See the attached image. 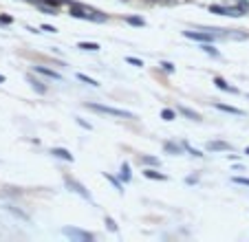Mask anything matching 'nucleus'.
<instances>
[{
  "instance_id": "f257e3e1",
  "label": "nucleus",
  "mask_w": 249,
  "mask_h": 242,
  "mask_svg": "<svg viewBox=\"0 0 249 242\" xmlns=\"http://www.w3.org/2000/svg\"><path fill=\"white\" fill-rule=\"evenodd\" d=\"M88 108L95 110V113H104L110 114V117H124V119H134L133 113L128 110H119V108H113V106H104V104H88Z\"/></svg>"
},
{
  "instance_id": "f03ea898",
  "label": "nucleus",
  "mask_w": 249,
  "mask_h": 242,
  "mask_svg": "<svg viewBox=\"0 0 249 242\" xmlns=\"http://www.w3.org/2000/svg\"><path fill=\"white\" fill-rule=\"evenodd\" d=\"M64 183H66V187H68V190H71V192H75V194H77V196H82V198H84V200H93V198H91V194H88V192H86V187L82 185V183H77L75 178H68V176H66V178H64Z\"/></svg>"
},
{
  "instance_id": "7ed1b4c3",
  "label": "nucleus",
  "mask_w": 249,
  "mask_h": 242,
  "mask_svg": "<svg viewBox=\"0 0 249 242\" xmlns=\"http://www.w3.org/2000/svg\"><path fill=\"white\" fill-rule=\"evenodd\" d=\"M62 233L64 236H71V238H77V240H93V233H88V231H82V229H75V227H64L62 229Z\"/></svg>"
},
{
  "instance_id": "20e7f679",
  "label": "nucleus",
  "mask_w": 249,
  "mask_h": 242,
  "mask_svg": "<svg viewBox=\"0 0 249 242\" xmlns=\"http://www.w3.org/2000/svg\"><path fill=\"white\" fill-rule=\"evenodd\" d=\"M183 35L185 38H190V40H199V42H212V40H216L218 35L216 33H199V31H183Z\"/></svg>"
},
{
  "instance_id": "39448f33",
  "label": "nucleus",
  "mask_w": 249,
  "mask_h": 242,
  "mask_svg": "<svg viewBox=\"0 0 249 242\" xmlns=\"http://www.w3.org/2000/svg\"><path fill=\"white\" fill-rule=\"evenodd\" d=\"M207 150H210V152H230L232 145L225 141H210L207 143Z\"/></svg>"
},
{
  "instance_id": "423d86ee",
  "label": "nucleus",
  "mask_w": 249,
  "mask_h": 242,
  "mask_svg": "<svg viewBox=\"0 0 249 242\" xmlns=\"http://www.w3.org/2000/svg\"><path fill=\"white\" fill-rule=\"evenodd\" d=\"M35 68V73H40V75H47V77H51V80H62V75H60L58 71H53V68H47V66H33Z\"/></svg>"
},
{
  "instance_id": "0eeeda50",
  "label": "nucleus",
  "mask_w": 249,
  "mask_h": 242,
  "mask_svg": "<svg viewBox=\"0 0 249 242\" xmlns=\"http://www.w3.org/2000/svg\"><path fill=\"white\" fill-rule=\"evenodd\" d=\"M51 154L53 157H58V159H62V161H71L73 163V154L68 152V150H64V147H53Z\"/></svg>"
},
{
  "instance_id": "6e6552de",
  "label": "nucleus",
  "mask_w": 249,
  "mask_h": 242,
  "mask_svg": "<svg viewBox=\"0 0 249 242\" xmlns=\"http://www.w3.org/2000/svg\"><path fill=\"white\" fill-rule=\"evenodd\" d=\"M179 113L185 114V117L192 119V121H201V114L194 113V110H190V108H185V106H179Z\"/></svg>"
},
{
  "instance_id": "1a4fd4ad",
  "label": "nucleus",
  "mask_w": 249,
  "mask_h": 242,
  "mask_svg": "<svg viewBox=\"0 0 249 242\" xmlns=\"http://www.w3.org/2000/svg\"><path fill=\"white\" fill-rule=\"evenodd\" d=\"M27 80H29V84L33 86L35 90H38L40 95H44V93H47V86H44V84H42V81H40V80H35L33 75H29V77H27Z\"/></svg>"
},
{
  "instance_id": "9d476101",
  "label": "nucleus",
  "mask_w": 249,
  "mask_h": 242,
  "mask_svg": "<svg viewBox=\"0 0 249 242\" xmlns=\"http://www.w3.org/2000/svg\"><path fill=\"white\" fill-rule=\"evenodd\" d=\"M214 84L218 86L220 90H227V93H236V88H234V86H230L225 80H223V77H214Z\"/></svg>"
},
{
  "instance_id": "9b49d317",
  "label": "nucleus",
  "mask_w": 249,
  "mask_h": 242,
  "mask_svg": "<svg viewBox=\"0 0 249 242\" xmlns=\"http://www.w3.org/2000/svg\"><path fill=\"white\" fill-rule=\"evenodd\" d=\"M144 174L148 176V178H152V180H166L168 178L166 174H161V172H157V170H144Z\"/></svg>"
},
{
  "instance_id": "f8f14e48",
  "label": "nucleus",
  "mask_w": 249,
  "mask_h": 242,
  "mask_svg": "<svg viewBox=\"0 0 249 242\" xmlns=\"http://www.w3.org/2000/svg\"><path fill=\"white\" fill-rule=\"evenodd\" d=\"M216 108L223 110V113H230V114H243L240 108H234V106H225V104H216Z\"/></svg>"
},
{
  "instance_id": "ddd939ff",
  "label": "nucleus",
  "mask_w": 249,
  "mask_h": 242,
  "mask_svg": "<svg viewBox=\"0 0 249 242\" xmlns=\"http://www.w3.org/2000/svg\"><path fill=\"white\" fill-rule=\"evenodd\" d=\"M77 47H80L82 51H100V44H95V42H80Z\"/></svg>"
},
{
  "instance_id": "4468645a",
  "label": "nucleus",
  "mask_w": 249,
  "mask_h": 242,
  "mask_svg": "<svg viewBox=\"0 0 249 242\" xmlns=\"http://www.w3.org/2000/svg\"><path fill=\"white\" fill-rule=\"evenodd\" d=\"M77 80H80V81H84V84H88V86H100L95 80H91V77H88V75H84V73H77Z\"/></svg>"
},
{
  "instance_id": "2eb2a0df",
  "label": "nucleus",
  "mask_w": 249,
  "mask_h": 242,
  "mask_svg": "<svg viewBox=\"0 0 249 242\" xmlns=\"http://www.w3.org/2000/svg\"><path fill=\"white\" fill-rule=\"evenodd\" d=\"M210 11L218 16H227V7H220V5H210Z\"/></svg>"
},
{
  "instance_id": "dca6fc26",
  "label": "nucleus",
  "mask_w": 249,
  "mask_h": 242,
  "mask_svg": "<svg viewBox=\"0 0 249 242\" xmlns=\"http://www.w3.org/2000/svg\"><path fill=\"white\" fill-rule=\"evenodd\" d=\"M161 117L166 119V121H172V119H177V113L170 110V108H166V110H161Z\"/></svg>"
},
{
  "instance_id": "f3484780",
  "label": "nucleus",
  "mask_w": 249,
  "mask_h": 242,
  "mask_svg": "<svg viewBox=\"0 0 249 242\" xmlns=\"http://www.w3.org/2000/svg\"><path fill=\"white\" fill-rule=\"evenodd\" d=\"M166 152H170V154H181V147L179 145H174V143H166Z\"/></svg>"
},
{
  "instance_id": "a211bd4d",
  "label": "nucleus",
  "mask_w": 249,
  "mask_h": 242,
  "mask_svg": "<svg viewBox=\"0 0 249 242\" xmlns=\"http://www.w3.org/2000/svg\"><path fill=\"white\" fill-rule=\"evenodd\" d=\"M139 161L141 163H146V165H159V159H154V157H139Z\"/></svg>"
},
{
  "instance_id": "6ab92c4d",
  "label": "nucleus",
  "mask_w": 249,
  "mask_h": 242,
  "mask_svg": "<svg viewBox=\"0 0 249 242\" xmlns=\"http://www.w3.org/2000/svg\"><path fill=\"white\" fill-rule=\"evenodd\" d=\"M121 178H124L126 183L130 180V165H128V163H124V165H121Z\"/></svg>"
},
{
  "instance_id": "aec40b11",
  "label": "nucleus",
  "mask_w": 249,
  "mask_h": 242,
  "mask_svg": "<svg viewBox=\"0 0 249 242\" xmlns=\"http://www.w3.org/2000/svg\"><path fill=\"white\" fill-rule=\"evenodd\" d=\"M126 22H130V24H134V27H144V20L141 18H133V16H130V18H126Z\"/></svg>"
},
{
  "instance_id": "412c9836",
  "label": "nucleus",
  "mask_w": 249,
  "mask_h": 242,
  "mask_svg": "<svg viewBox=\"0 0 249 242\" xmlns=\"http://www.w3.org/2000/svg\"><path fill=\"white\" fill-rule=\"evenodd\" d=\"M232 180H234L236 185H247L249 187V178H245V176H234Z\"/></svg>"
},
{
  "instance_id": "4be33fe9",
  "label": "nucleus",
  "mask_w": 249,
  "mask_h": 242,
  "mask_svg": "<svg viewBox=\"0 0 249 242\" xmlns=\"http://www.w3.org/2000/svg\"><path fill=\"white\" fill-rule=\"evenodd\" d=\"M126 62L133 64V66H144V62H141V60H137V57H133V55L126 57Z\"/></svg>"
},
{
  "instance_id": "5701e85b",
  "label": "nucleus",
  "mask_w": 249,
  "mask_h": 242,
  "mask_svg": "<svg viewBox=\"0 0 249 242\" xmlns=\"http://www.w3.org/2000/svg\"><path fill=\"white\" fill-rule=\"evenodd\" d=\"M203 51L210 53V55H214V57H218V55H220V53L216 51V48H212V44H205V47H203Z\"/></svg>"
},
{
  "instance_id": "b1692460",
  "label": "nucleus",
  "mask_w": 249,
  "mask_h": 242,
  "mask_svg": "<svg viewBox=\"0 0 249 242\" xmlns=\"http://www.w3.org/2000/svg\"><path fill=\"white\" fill-rule=\"evenodd\" d=\"M40 2H44V5H49V7H60L62 5V0H40Z\"/></svg>"
},
{
  "instance_id": "393cba45",
  "label": "nucleus",
  "mask_w": 249,
  "mask_h": 242,
  "mask_svg": "<svg viewBox=\"0 0 249 242\" xmlns=\"http://www.w3.org/2000/svg\"><path fill=\"white\" fill-rule=\"evenodd\" d=\"M106 225H108L110 231H117V225H115V220H113V218H106Z\"/></svg>"
},
{
  "instance_id": "a878e982",
  "label": "nucleus",
  "mask_w": 249,
  "mask_h": 242,
  "mask_svg": "<svg viewBox=\"0 0 249 242\" xmlns=\"http://www.w3.org/2000/svg\"><path fill=\"white\" fill-rule=\"evenodd\" d=\"M161 68H163L166 73H172V71H174V66H172L170 62H163V64H161Z\"/></svg>"
},
{
  "instance_id": "bb28decb",
  "label": "nucleus",
  "mask_w": 249,
  "mask_h": 242,
  "mask_svg": "<svg viewBox=\"0 0 249 242\" xmlns=\"http://www.w3.org/2000/svg\"><path fill=\"white\" fill-rule=\"evenodd\" d=\"M106 178H108L110 183H113V185L117 187V190H121V185H119V180H117V178H113V176H108V174H106Z\"/></svg>"
},
{
  "instance_id": "cd10ccee",
  "label": "nucleus",
  "mask_w": 249,
  "mask_h": 242,
  "mask_svg": "<svg viewBox=\"0 0 249 242\" xmlns=\"http://www.w3.org/2000/svg\"><path fill=\"white\" fill-rule=\"evenodd\" d=\"M238 9H240V11H243V14H245V11L249 9V5H247V2H238Z\"/></svg>"
},
{
  "instance_id": "c85d7f7f",
  "label": "nucleus",
  "mask_w": 249,
  "mask_h": 242,
  "mask_svg": "<svg viewBox=\"0 0 249 242\" xmlns=\"http://www.w3.org/2000/svg\"><path fill=\"white\" fill-rule=\"evenodd\" d=\"M44 31H49V33H55V31H58V29H55V27H49V24H44Z\"/></svg>"
},
{
  "instance_id": "c756f323",
  "label": "nucleus",
  "mask_w": 249,
  "mask_h": 242,
  "mask_svg": "<svg viewBox=\"0 0 249 242\" xmlns=\"http://www.w3.org/2000/svg\"><path fill=\"white\" fill-rule=\"evenodd\" d=\"M2 81H5V77H2V75H0V84H2Z\"/></svg>"
},
{
  "instance_id": "7c9ffc66",
  "label": "nucleus",
  "mask_w": 249,
  "mask_h": 242,
  "mask_svg": "<svg viewBox=\"0 0 249 242\" xmlns=\"http://www.w3.org/2000/svg\"><path fill=\"white\" fill-rule=\"evenodd\" d=\"M247 154H249V147H247Z\"/></svg>"
},
{
  "instance_id": "2f4dec72",
  "label": "nucleus",
  "mask_w": 249,
  "mask_h": 242,
  "mask_svg": "<svg viewBox=\"0 0 249 242\" xmlns=\"http://www.w3.org/2000/svg\"><path fill=\"white\" fill-rule=\"evenodd\" d=\"M124 2H128V0H124Z\"/></svg>"
}]
</instances>
